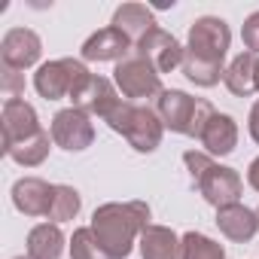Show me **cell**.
<instances>
[{
    "label": "cell",
    "instance_id": "1",
    "mask_svg": "<svg viewBox=\"0 0 259 259\" xmlns=\"http://www.w3.org/2000/svg\"><path fill=\"white\" fill-rule=\"evenodd\" d=\"M150 229V207L144 201H125V204H104L92 217V232L98 247L110 259H125L132 253L135 238Z\"/></svg>",
    "mask_w": 259,
    "mask_h": 259
},
{
    "label": "cell",
    "instance_id": "2",
    "mask_svg": "<svg viewBox=\"0 0 259 259\" xmlns=\"http://www.w3.org/2000/svg\"><path fill=\"white\" fill-rule=\"evenodd\" d=\"M110 128L119 135H125V141L141 153H153L162 141V119L159 113H153L150 107H141L135 101H122L110 116H107Z\"/></svg>",
    "mask_w": 259,
    "mask_h": 259
},
{
    "label": "cell",
    "instance_id": "3",
    "mask_svg": "<svg viewBox=\"0 0 259 259\" xmlns=\"http://www.w3.org/2000/svg\"><path fill=\"white\" fill-rule=\"evenodd\" d=\"M156 110H159L162 125H168L171 132L189 135V138H201L204 125L213 116V107L207 101H195V98H189L186 92H177V89L162 92Z\"/></svg>",
    "mask_w": 259,
    "mask_h": 259
},
{
    "label": "cell",
    "instance_id": "4",
    "mask_svg": "<svg viewBox=\"0 0 259 259\" xmlns=\"http://www.w3.org/2000/svg\"><path fill=\"white\" fill-rule=\"evenodd\" d=\"M89 79H92V73L85 70L82 61H76V58H58V61L43 64L34 73V89L46 101H58V98H73Z\"/></svg>",
    "mask_w": 259,
    "mask_h": 259
},
{
    "label": "cell",
    "instance_id": "5",
    "mask_svg": "<svg viewBox=\"0 0 259 259\" xmlns=\"http://www.w3.org/2000/svg\"><path fill=\"white\" fill-rule=\"evenodd\" d=\"M116 85L122 89L125 98H150V95H162V82H159V70L156 64L141 55L138 49L132 55H125L122 61H116Z\"/></svg>",
    "mask_w": 259,
    "mask_h": 259
},
{
    "label": "cell",
    "instance_id": "6",
    "mask_svg": "<svg viewBox=\"0 0 259 259\" xmlns=\"http://www.w3.org/2000/svg\"><path fill=\"white\" fill-rule=\"evenodd\" d=\"M229 25L223 19H213V16H204L198 19L192 28H189V55L201 58V61H210V64H223L226 52H229Z\"/></svg>",
    "mask_w": 259,
    "mask_h": 259
},
{
    "label": "cell",
    "instance_id": "7",
    "mask_svg": "<svg viewBox=\"0 0 259 259\" xmlns=\"http://www.w3.org/2000/svg\"><path fill=\"white\" fill-rule=\"evenodd\" d=\"M52 141L61 150H70V153L85 150L95 141V128L89 122V113H82L79 107L55 113V119H52Z\"/></svg>",
    "mask_w": 259,
    "mask_h": 259
},
{
    "label": "cell",
    "instance_id": "8",
    "mask_svg": "<svg viewBox=\"0 0 259 259\" xmlns=\"http://www.w3.org/2000/svg\"><path fill=\"white\" fill-rule=\"evenodd\" d=\"M37 135H43V128L37 122V110L22 98L7 101L4 104V153L37 138Z\"/></svg>",
    "mask_w": 259,
    "mask_h": 259
},
{
    "label": "cell",
    "instance_id": "9",
    "mask_svg": "<svg viewBox=\"0 0 259 259\" xmlns=\"http://www.w3.org/2000/svg\"><path fill=\"white\" fill-rule=\"evenodd\" d=\"M195 183H198L201 195H204L217 210H220V207H229V204H238V198H241V177H238L232 168L210 165Z\"/></svg>",
    "mask_w": 259,
    "mask_h": 259
},
{
    "label": "cell",
    "instance_id": "10",
    "mask_svg": "<svg viewBox=\"0 0 259 259\" xmlns=\"http://www.w3.org/2000/svg\"><path fill=\"white\" fill-rule=\"evenodd\" d=\"M40 52H43V43L31 28H13V31H7L4 43H0L4 67H13V70H25V67L37 64Z\"/></svg>",
    "mask_w": 259,
    "mask_h": 259
},
{
    "label": "cell",
    "instance_id": "11",
    "mask_svg": "<svg viewBox=\"0 0 259 259\" xmlns=\"http://www.w3.org/2000/svg\"><path fill=\"white\" fill-rule=\"evenodd\" d=\"M138 52L141 55H147L153 64H156V70L159 73H171L174 67H180L183 64V46L168 34V31H162V28H153L141 43H138Z\"/></svg>",
    "mask_w": 259,
    "mask_h": 259
},
{
    "label": "cell",
    "instance_id": "12",
    "mask_svg": "<svg viewBox=\"0 0 259 259\" xmlns=\"http://www.w3.org/2000/svg\"><path fill=\"white\" fill-rule=\"evenodd\" d=\"M13 201L28 217H49L52 201H55V186L40 177H22L13 186Z\"/></svg>",
    "mask_w": 259,
    "mask_h": 259
},
{
    "label": "cell",
    "instance_id": "13",
    "mask_svg": "<svg viewBox=\"0 0 259 259\" xmlns=\"http://www.w3.org/2000/svg\"><path fill=\"white\" fill-rule=\"evenodd\" d=\"M73 107H79L82 113H92V116H110L122 101H119V95L113 92V82L110 79H104V76H92L73 98Z\"/></svg>",
    "mask_w": 259,
    "mask_h": 259
},
{
    "label": "cell",
    "instance_id": "14",
    "mask_svg": "<svg viewBox=\"0 0 259 259\" xmlns=\"http://www.w3.org/2000/svg\"><path fill=\"white\" fill-rule=\"evenodd\" d=\"M132 40H128L119 28H104L92 34L82 43V58L85 61H122L125 55H132Z\"/></svg>",
    "mask_w": 259,
    "mask_h": 259
},
{
    "label": "cell",
    "instance_id": "15",
    "mask_svg": "<svg viewBox=\"0 0 259 259\" xmlns=\"http://www.w3.org/2000/svg\"><path fill=\"white\" fill-rule=\"evenodd\" d=\"M217 226L229 241H250L259 229V213L247 210L244 204H229V207H220Z\"/></svg>",
    "mask_w": 259,
    "mask_h": 259
},
{
    "label": "cell",
    "instance_id": "16",
    "mask_svg": "<svg viewBox=\"0 0 259 259\" xmlns=\"http://www.w3.org/2000/svg\"><path fill=\"white\" fill-rule=\"evenodd\" d=\"M201 144H204L207 153H213V156L232 153L235 144H238V125H235V119L226 116V113H213L210 122L204 125V132H201Z\"/></svg>",
    "mask_w": 259,
    "mask_h": 259
},
{
    "label": "cell",
    "instance_id": "17",
    "mask_svg": "<svg viewBox=\"0 0 259 259\" xmlns=\"http://www.w3.org/2000/svg\"><path fill=\"white\" fill-rule=\"evenodd\" d=\"M113 28H119L132 43H141V40L156 28V19H153V13H150L144 4H125V7L116 10Z\"/></svg>",
    "mask_w": 259,
    "mask_h": 259
},
{
    "label": "cell",
    "instance_id": "18",
    "mask_svg": "<svg viewBox=\"0 0 259 259\" xmlns=\"http://www.w3.org/2000/svg\"><path fill=\"white\" fill-rule=\"evenodd\" d=\"M141 253L144 259H183V247L177 235L165 226H150L141 235Z\"/></svg>",
    "mask_w": 259,
    "mask_h": 259
},
{
    "label": "cell",
    "instance_id": "19",
    "mask_svg": "<svg viewBox=\"0 0 259 259\" xmlns=\"http://www.w3.org/2000/svg\"><path fill=\"white\" fill-rule=\"evenodd\" d=\"M256 58L259 55H253V52H241L232 64H229V70L223 73V79H226V85H229V92L232 95H253V92H259L256 89Z\"/></svg>",
    "mask_w": 259,
    "mask_h": 259
},
{
    "label": "cell",
    "instance_id": "20",
    "mask_svg": "<svg viewBox=\"0 0 259 259\" xmlns=\"http://www.w3.org/2000/svg\"><path fill=\"white\" fill-rule=\"evenodd\" d=\"M61 247H64V235L58 226L43 223V226L31 229V235H28V259H58Z\"/></svg>",
    "mask_w": 259,
    "mask_h": 259
},
{
    "label": "cell",
    "instance_id": "21",
    "mask_svg": "<svg viewBox=\"0 0 259 259\" xmlns=\"http://www.w3.org/2000/svg\"><path fill=\"white\" fill-rule=\"evenodd\" d=\"M7 156L16 159V162L25 165V168H37V165L49 156V132H43V135H37V138H31V141H25V144H19V147L7 150Z\"/></svg>",
    "mask_w": 259,
    "mask_h": 259
},
{
    "label": "cell",
    "instance_id": "22",
    "mask_svg": "<svg viewBox=\"0 0 259 259\" xmlns=\"http://www.w3.org/2000/svg\"><path fill=\"white\" fill-rule=\"evenodd\" d=\"M183 73L195 82V85H217L220 82V76L226 73L223 70V64H210V61H201V58H195V55H183Z\"/></svg>",
    "mask_w": 259,
    "mask_h": 259
},
{
    "label": "cell",
    "instance_id": "23",
    "mask_svg": "<svg viewBox=\"0 0 259 259\" xmlns=\"http://www.w3.org/2000/svg\"><path fill=\"white\" fill-rule=\"evenodd\" d=\"M180 247H183V259H226L223 247H220V244H213L210 238L198 235V232L183 235Z\"/></svg>",
    "mask_w": 259,
    "mask_h": 259
},
{
    "label": "cell",
    "instance_id": "24",
    "mask_svg": "<svg viewBox=\"0 0 259 259\" xmlns=\"http://www.w3.org/2000/svg\"><path fill=\"white\" fill-rule=\"evenodd\" d=\"M79 213V192L70 186H55V201L49 210V220L61 223V220H73Z\"/></svg>",
    "mask_w": 259,
    "mask_h": 259
},
{
    "label": "cell",
    "instance_id": "25",
    "mask_svg": "<svg viewBox=\"0 0 259 259\" xmlns=\"http://www.w3.org/2000/svg\"><path fill=\"white\" fill-rule=\"evenodd\" d=\"M101 247H98V238L92 229H76L73 238H70V256L73 259H98Z\"/></svg>",
    "mask_w": 259,
    "mask_h": 259
},
{
    "label": "cell",
    "instance_id": "26",
    "mask_svg": "<svg viewBox=\"0 0 259 259\" xmlns=\"http://www.w3.org/2000/svg\"><path fill=\"white\" fill-rule=\"evenodd\" d=\"M4 92H7V101L19 98L25 92V73L13 70V67H4Z\"/></svg>",
    "mask_w": 259,
    "mask_h": 259
},
{
    "label": "cell",
    "instance_id": "27",
    "mask_svg": "<svg viewBox=\"0 0 259 259\" xmlns=\"http://www.w3.org/2000/svg\"><path fill=\"white\" fill-rule=\"evenodd\" d=\"M241 37H244V46H247V52L259 55V13L247 16V22H244V31H241Z\"/></svg>",
    "mask_w": 259,
    "mask_h": 259
},
{
    "label": "cell",
    "instance_id": "28",
    "mask_svg": "<svg viewBox=\"0 0 259 259\" xmlns=\"http://www.w3.org/2000/svg\"><path fill=\"white\" fill-rule=\"evenodd\" d=\"M183 162H186V168H189L192 180H198V177H201V174H204V171H207V168L213 165V162H210V159H207L204 153H195V150H189V153L183 156Z\"/></svg>",
    "mask_w": 259,
    "mask_h": 259
},
{
    "label": "cell",
    "instance_id": "29",
    "mask_svg": "<svg viewBox=\"0 0 259 259\" xmlns=\"http://www.w3.org/2000/svg\"><path fill=\"white\" fill-rule=\"evenodd\" d=\"M250 135H253V141L259 144V101H256L253 110H250Z\"/></svg>",
    "mask_w": 259,
    "mask_h": 259
},
{
    "label": "cell",
    "instance_id": "30",
    "mask_svg": "<svg viewBox=\"0 0 259 259\" xmlns=\"http://www.w3.org/2000/svg\"><path fill=\"white\" fill-rule=\"evenodd\" d=\"M247 183L259 192V159H253L250 162V171H247Z\"/></svg>",
    "mask_w": 259,
    "mask_h": 259
},
{
    "label": "cell",
    "instance_id": "31",
    "mask_svg": "<svg viewBox=\"0 0 259 259\" xmlns=\"http://www.w3.org/2000/svg\"><path fill=\"white\" fill-rule=\"evenodd\" d=\"M256 89H259V58H256Z\"/></svg>",
    "mask_w": 259,
    "mask_h": 259
},
{
    "label": "cell",
    "instance_id": "32",
    "mask_svg": "<svg viewBox=\"0 0 259 259\" xmlns=\"http://www.w3.org/2000/svg\"><path fill=\"white\" fill-rule=\"evenodd\" d=\"M19 259H25V256H19Z\"/></svg>",
    "mask_w": 259,
    "mask_h": 259
}]
</instances>
